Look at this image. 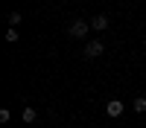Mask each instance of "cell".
I'll list each match as a JSON object with an SVG mask.
<instances>
[{"instance_id":"obj_1","label":"cell","mask_w":146,"mask_h":128,"mask_svg":"<svg viewBox=\"0 0 146 128\" xmlns=\"http://www.w3.org/2000/svg\"><path fill=\"white\" fill-rule=\"evenodd\" d=\"M88 32H91V23H88V20H82V18H76V20L67 26V35H70V38H76V41L88 38Z\"/></svg>"},{"instance_id":"obj_2","label":"cell","mask_w":146,"mask_h":128,"mask_svg":"<svg viewBox=\"0 0 146 128\" xmlns=\"http://www.w3.org/2000/svg\"><path fill=\"white\" fill-rule=\"evenodd\" d=\"M102 53H105V44H102V41H88L82 55H85V58H100Z\"/></svg>"},{"instance_id":"obj_3","label":"cell","mask_w":146,"mask_h":128,"mask_svg":"<svg viewBox=\"0 0 146 128\" xmlns=\"http://www.w3.org/2000/svg\"><path fill=\"white\" fill-rule=\"evenodd\" d=\"M123 111H126V105L120 102V99H111V102H105V114L111 116V119H117V116H123Z\"/></svg>"},{"instance_id":"obj_4","label":"cell","mask_w":146,"mask_h":128,"mask_svg":"<svg viewBox=\"0 0 146 128\" xmlns=\"http://www.w3.org/2000/svg\"><path fill=\"white\" fill-rule=\"evenodd\" d=\"M108 26H111V20H108V15H96V18L91 20V29H94V32H105Z\"/></svg>"},{"instance_id":"obj_5","label":"cell","mask_w":146,"mask_h":128,"mask_svg":"<svg viewBox=\"0 0 146 128\" xmlns=\"http://www.w3.org/2000/svg\"><path fill=\"white\" fill-rule=\"evenodd\" d=\"M21 119H23V122L29 125V122H35V119H38V114H35V108H27V111H23V116H21Z\"/></svg>"},{"instance_id":"obj_6","label":"cell","mask_w":146,"mask_h":128,"mask_svg":"<svg viewBox=\"0 0 146 128\" xmlns=\"http://www.w3.org/2000/svg\"><path fill=\"white\" fill-rule=\"evenodd\" d=\"M9 26H21V12H9Z\"/></svg>"},{"instance_id":"obj_7","label":"cell","mask_w":146,"mask_h":128,"mask_svg":"<svg viewBox=\"0 0 146 128\" xmlns=\"http://www.w3.org/2000/svg\"><path fill=\"white\" fill-rule=\"evenodd\" d=\"M18 35H21V32H18L15 26H9V29H6V41H9V44H15V41H18Z\"/></svg>"},{"instance_id":"obj_8","label":"cell","mask_w":146,"mask_h":128,"mask_svg":"<svg viewBox=\"0 0 146 128\" xmlns=\"http://www.w3.org/2000/svg\"><path fill=\"white\" fill-rule=\"evenodd\" d=\"M135 111H137V114H146V99H143V96L135 99Z\"/></svg>"}]
</instances>
